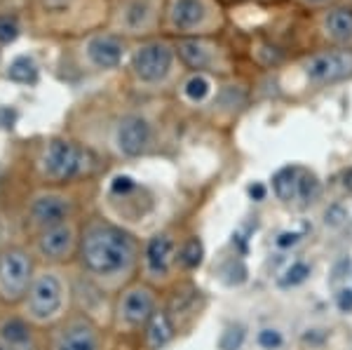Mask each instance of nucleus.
<instances>
[{
	"label": "nucleus",
	"instance_id": "1",
	"mask_svg": "<svg viewBox=\"0 0 352 350\" xmlns=\"http://www.w3.org/2000/svg\"><path fill=\"white\" fill-rule=\"evenodd\" d=\"M134 245L122 230L111 226H99L89 230L82 240V261L92 273L113 275L132 263Z\"/></svg>",
	"mask_w": 352,
	"mask_h": 350
},
{
	"label": "nucleus",
	"instance_id": "2",
	"mask_svg": "<svg viewBox=\"0 0 352 350\" xmlns=\"http://www.w3.org/2000/svg\"><path fill=\"white\" fill-rule=\"evenodd\" d=\"M176 50L169 41L151 38L139 43L129 54V69L132 76L144 85H160L174 71Z\"/></svg>",
	"mask_w": 352,
	"mask_h": 350
},
{
	"label": "nucleus",
	"instance_id": "3",
	"mask_svg": "<svg viewBox=\"0 0 352 350\" xmlns=\"http://www.w3.org/2000/svg\"><path fill=\"white\" fill-rule=\"evenodd\" d=\"M82 61L94 71H116L124 64L132 50H129L124 36L116 31H99L87 36L80 45Z\"/></svg>",
	"mask_w": 352,
	"mask_h": 350
},
{
	"label": "nucleus",
	"instance_id": "4",
	"mask_svg": "<svg viewBox=\"0 0 352 350\" xmlns=\"http://www.w3.org/2000/svg\"><path fill=\"white\" fill-rule=\"evenodd\" d=\"M164 26L179 38H197L212 26V8L207 0H167Z\"/></svg>",
	"mask_w": 352,
	"mask_h": 350
},
{
	"label": "nucleus",
	"instance_id": "5",
	"mask_svg": "<svg viewBox=\"0 0 352 350\" xmlns=\"http://www.w3.org/2000/svg\"><path fill=\"white\" fill-rule=\"evenodd\" d=\"M312 85H333L352 78V47H329L310 54L300 64Z\"/></svg>",
	"mask_w": 352,
	"mask_h": 350
},
{
	"label": "nucleus",
	"instance_id": "6",
	"mask_svg": "<svg viewBox=\"0 0 352 350\" xmlns=\"http://www.w3.org/2000/svg\"><path fill=\"white\" fill-rule=\"evenodd\" d=\"M160 24L157 0H122L113 14V28L120 36H148Z\"/></svg>",
	"mask_w": 352,
	"mask_h": 350
},
{
	"label": "nucleus",
	"instance_id": "7",
	"mask_svg": "<svg viewBox=\"0 0 352 350\" xmlns=\"http://www.w3.org/2000/svg\"><path fill=\"white\" fill-rule=\"evenodd\" d=\"M89 157L82 149H78L76 144L64 139H54L47 144L43 155V169L50 179L56 182H68V179H76L87 169Z\"/></svg>",
	"mask_w": 352,
	"mask_h": 350
},
{
	"label": "nucleus",
	"instance_id": "8",
	"mask_svg": "<svg viewBox=\"0 0 352 350\" xmlns=\"http://www.w3.org/2000/svg\"><path fill=\"white\" fill-rule=\"evenodd\" d=\"M31 278V259L19 250H10L0 256V294L5 298H19L26 292Z\"/></svg>",
	"mask_w": 352,
	"mask_h": 350
},
{
	"label": "nucleus",
	"instance_id": "9",
	"mask_svg": "<svg viewBox=\"0 0 352 350\" xmlns=\"http://www.w3.org/2000/svg\"><path fill=\"white\" fill-rule=\"evenodd\" d=\"M28 306L36 320H50L61 306V285L54 275H41L31 287L28 294Z\"/></svg>",
	"mask_w": 352,
	"mask_h": 350
},
{
	"label": "nucleus",
	"instance_id": "10",
	"mask_svg": "<svg viewBox=\"0 0 352 350\" xmlns=\"http://www.w3.org/2000/svg\"><path fill=\"white\" fill-rule=\"evenodd\" d=\"M116 144L124 155H141L151 144V125L141 116H124L116 127Z\"/></svg>",
	"mask_w": 352,
	"mask_h": 350
},
{
	"label": "nucleus",
	"instance_id": "11",
	"mask_svg": "<svg viewBox=\"0 0 352 350\" xmlns=\"http://www.w3.org/2000/svg\"><path fill=\"white\" fill-rule=\"evenodd\" d=\"M176 56L184 61L192 73H204L212 71L217 66V45H212L204 38H179L174 43Z\"/></svg>",
	"mask_w": 352,
	"mask_h": 350
},
{
	"label": "nucleus",
	"instance_id": "12",
	"mask_svg": "<svg viewBox=\"0 0 352 350\" xmlns=\"http://www.w3.org/2000/svg\"><path fill=\"white\" fill-rule=\"evenodd\" d=\"M320 31L329 43L336 47H350L352 45V8L336 5L327 8L320 17Z\"/></svg>",
	"mask_w": 352,
	"mask_h": 350
},
{
	"label": "nucleus",
	"instance_id": "13",
	"mask_svg": "<svg viewBox=\"0 0 352 350\" xmlns=\"http://www.w3.org/2000/svg\"><path fill=\"white\" fill-rule=\"evenodd\" d=\"M71 212V205H68L66 197L61 195H41L36 202H33V219L36 223L45 226V228H54V226H61L64 219Z\"/></svg>",
	"mask_w": 352,
	"mask_h": 350
},
{
	"label": "nucleus",
	"instance_id": "14",
	"mask_svg": "<svg viewBox=\"0 0 352 350\" xmlns=\"http://www.w3.org/2000/svg\"><path fill=\"white\" fill-rule=\"evenodd\" d=\"M122 315L129 325H141L153 318V296L148 289H132L122 301Z\"/></svg>",
	"mask_w": 352,
	"mask_h": 350
},
{
	"label": "nucleus",
	"instance_id": "15",
	"mask_svg": "<svg viewBox=\"0 0 352 350\" xmlns=\"http://www.w3.org/2000/svg\"><path fill=\"white\" fill-rule=\"evenodd\" d=\"M73 247V230L68 226H54L47 228L41 238V252L47 259H64Z\"/></svg>",
	"mask_w": 352,
	"mask_h": 350
},
{
	"label": "nucleus",
	"instance_id": "16",
	"mask_svg": "<svg viewBox=\"0 0 352 350\" xmlns=\"http://www.w3.org/2000/svg\"><path fill=\"white\" fill-rule=\"evenodd\" d=\"M172 252H174V242L169 235H155L148 242V250H146V261H148V268L153 273L164 275L169 270V263H172Z\"/></svg>",
	"mask_w": 352,
	"mask_h": 350
},
{
	"label": "nucleus",
	"instance_id": "17",
	"mask_svg": "<svg viewBox=\"0 0 352 350\" xmlns=\"http://www.w3.org/2000/svg\"><path fill=\"white\" fill-rule=\"evenodd\" d=\"M54 350H96V336L89 327L73 325L59 336Z\"/></svg>",
	"mask_w": 352,
	"mask_h": 350
},
{
	"label": "nucleus",
	"instance_id": "18",
	"mask_svg": "<svg viewBox=\"0 0 352 350\" xmlns=\"http://www.w3.org/2000/svg\"><path fill=\"white\" fill-rule=\"evenodd\" d=\"M298 177H300V169L296 167H285L272 177V188H275V195L280 200H294L298 197Z\"/></svg>",
	"mask_w": 352,
	"mask_h": 350
},
{
	"label": "nucleus",
	"instance_id": "19",
	"mask_svg": "<svg viewBox=\"0 0 352 350\" xmlns=\"http://www.w3.org/2000/svg\"><path fill=\"white\" fill-rule=\"evenodd\" d=\"M0 336L14 350H26L31 346V331H28V327L21 320H8V322L0 327Z\"/></svg>",
	"mask_w": 352,
	"mask_h": 350
},
{
	"label": "nucleus",
	"instance_id": "20",
	"mask_svg": "<svg viewBox=\"0 0 352 350\" xmlns=\"http://www.w3.org/2000/svg\"><path fill=\"white\" fill-rule=\"evenodd\" d=\"M8 78L14 83H21V85H28V83H36L38 78V64L26 54H19L10 61L8 66Z\"/></svg>",
	"mask_w": 352,
	"mask_h": 350
},
{
	"label": "nucleus",
	"instance_id": "21",
	"mask_svg": "<svg viewBox=\"0 0 352 350\" xmlns=\"http://www.w3.org/2000/svg\"><path fill=\"white\" fill-rule=\"evenodd\" d=\"M209 92H212V80H209L207 73H192L188 80L184 83L186 99L195 101V104H200V101L207 99Z\"/></svg>",
	"mask_w": 352,
	"mask_h": 350
},
{
	"label": "nucleus",
	"instance_id": "22",
	"mask_svg": "<svg viewBox=\"0 0 352 350\" xmlns=\"http://www.w3.org/2000/svg\"><path fill=\"white\" fill-rule=\"evenodd\" d=\"M172 325H169L167 315H153L151 318V327H148V341L153 348H162L164 343L172 338Z\"/></svg>",
	"mask_w": 352,
	"mask_h": 350
},
{
	"label": "nucleus",
	"instance_id": "23",
	"mask_svg": "<svg viewBox=\"0 0 352 350\" xmlns=\"http://www.w3.org/2000/svg\"><path fill=\"white\" fill-rule=\"evenodd\" d=\"M21 33L19 19L14 14H0V47L12 45Z\"/></svg>",
	"mask_w": 352,
	"mask_h": 350
},
{
	"label": "nucleus",
	"instance_id": "24",
	"mask_svg": "<svg viewBox=\"0 0 352 350\" xmlns=\"http://www.w3.org/2000/svg\"><path fill=\"white\" fill-rule=\"evenodd\" d=\"M322 193V186L317 182V177H312L308 172H300L298 177V197L303 202H315Z\"/></svg>",
	"mask_w": 352,
	"mask_h": 350
},
{
	"label": "nucleus",
	"instance_id": "25",
	"mask_svg": "<svg viewBox=\"0 0 352 350\" xmlns=\"http://www.w3.org/2000/svg\"><path fill=\"white\" fill-rule=\"evenodd\" d=\"M202 242L200 240H188L184 247V252H181V263H184L186 268H197L202 263Z\"/></svg>",
	"mask_w": 352,
	"mask_h": 350
},
{
	"label": "nucleus",
	"instance_id": "26",
	"mask_svg": "<svg viewBox=\"0 0 352 350\" xmlns=\"http://www.w3.org/2000/svg\"><path fill=\"white\" fill-rule=\"evenodd\" d=\"M242 343H244V327L235 325V327H228V329L221 334L219 348L221 350H240Z\"/></svg>",
	"mask_w": 352,
	"mask_h": 350
},
{
	"label": "nucleus",
	"instance_id": "27",
	"mask_svg": "<svg viewBox=\"0 0 352 350\" xmlns=\"http://www.w3.org/2000/svg\"><path fill=\"white\" fill-rule=\"evenodd\" d=\"M310 275V268H308V263H294L292 268L285 273V278H282V285L285 287H294V285H300L305 278Z\"/></svg>",
	"mask_w": 352,
	"mask_h": 350
},
{
	"label": "nucleus",
	"instance_id": "28",
	"mask_svg": "<svg viewBox=\"0 0 352 350\" xmlns=\"http://www.w3.org/2000/svg\"><path fill=\"white\" fill-rule=\"evenodd\" d=\"M258 343H261V348H265V350H277L282 346V334L275 329H263L258 334Z\"/></svg>",
	"mask_w": 352,
	"mask_h": 350
},
{
	"label": "nucleus",
	"instance_id": "29",
	"mask_svg": "<svg viewBox=\"0 0 352 350\" xmlns=\"http://www.w3.org/2000/svg\"><path fill=\"white\" fill-rule=\"evenodd\" d=\"M343 219H345V212H343V207H338V205L329 207L327 214H324L327 226H340L343 223Z\"/></svg>",
	"mask_w": 352,
	"mask_h": 350
},
{
	"label": "nucleus",
	"instance_id": "30",
	"mask_svg": "<svg viewBox=\"0 0 352 350\" xmlns=\"http://www.w3.org/2000/svg\"><path fill=\"white\" fill-rule=\"evenodd\" d=\"M129 188H134V182L129 177H118L116 182H113V190H116V193H127Z\"/></svg>",
	"mask_w": 352,
	"mask_h": 350
},
{
	"label": "nucleus",
	"instance_id": "31",
	"mask_svg": "<svg viewBox=\"0 0 352 350\" xmlns=\"http://www.w3.org/2000/svg\"><path fill=\"white\" fill-rule=\"evenodd\" d=\"M300 238L298 233H282L280 238H277V245L280 247H289V245H294V242H296Z\"/></svg>",
	"mask_w": 352,
	"mask_h": 350
},
{
	"label": "nucleus",
	"instance_id": "32",
	"mask_svg": "<svg viewBox=\"0 0 352 350\" xmlns=\"http://www.w3.org/2000/svg\"><path fill=\"white\" fill-rule=\"evenodd\" d=\"M249 193H252V197H254V200H263L265 190H263V186H261V184H254L252 188H249Z\"/></svg>",
	"mask_w": 352,
	"mask_h": 350
},
{
	"label": "nucleus",
	"instance_id": "33",
	"mask_svg": "<svg viewBox=\"0 0 352 350\" xmlns=\"http://www.w3.org/2000/svg\"><path fill=\"white\" fill-rule=\"evenodd\" d=\"M303 5H308V8H324V5H329L331 0H300Z\"/></svg>",
	"mask_w": 352,
	"mask_h": 350
},
{
	"label": "nucleus",
	"instance_id": "34",
	"mask_svg": "<svg viewBox=\"0 0 352 350\" xmlns=\"http://www.w3.org/2000/svg\"><path fill=\"white\" fill-rule=\"evenodd\" d=\"M0 350H14V348H10V346H0Z\"/></svg>",
	"mask_w": 352,
	"mask_h": 350
}]
</instances>
